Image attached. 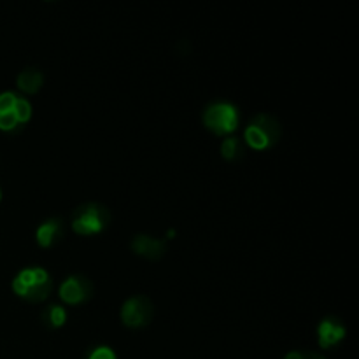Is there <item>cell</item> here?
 Wrapping results in <instances>:
<instances>
[{"mask_svg": "<svg viewBox=\"0 0 359 359\" xmlns=\"http://www.w3.org/2000/svg\"><path fill=\"white\" fill-rule=\"evenodd\" d=\"M53 280L48 270L35 266V269H25L14 277L13 290L18 297L28 302H42L51 293Z\"/></svg>", "mask_w": 359, "mask_h": 359, "instance_id": "1", "label": "cell"}, {"mask_svg": "<svg viewBox=\"0 0 359 359\" xmlns=\"http://www.w3.org/2000/svg\"><path fill=\"white\" fill-rule=\"evenodd\" d=\"M245 142L256 151L269 149L279 140L280 126L276 118L269 114H258L245 128Z\"/></svg>", "mask_w": 359, "mask_h": 359, "instance_id": "2", "label": "cell"}, {"mask_svg": "<svg viewBox=\"0 0 359 359\" xmlns=\"http://www.w3.org/2000/svg\"><path fill=\"white\" fill-rule=\"evenodd\" d=\"M109 210L98 203H84L74 210L72 228L76 233L84 235H97L109 224Z\"/></svg>", "mask_w": 359, "mask_h": 359, "instance_id": "3", "label": "cell"}, {"mask_svg": "<svg viewBox=\"0 0 359 359\" xmlns=\"http://www.w3.org/2000/svg\"><path fill=\"white\" fill-rule=\"evenodd\" d=\"M238 121H241V118H238L237 107L233 104H228V102L210 104L203 112V123L216 135L233 133L237 130Z\"/></svg>", "mask_w": 359, "mask_h": 359, "instance_id": "4", "label": "cell"}, {"mask_svg": "<svg viewBox=\"0 0 359 359\" xmlns=\"http://www.w3.org/2000/svg\"><path fill=\"white\" fill-rule=\"evenodd\" d=\"M153 318V305L146 297H132L123 304L121 319L128 328H142Z\"/></svg>", "mask_w": 359, "mask_h": 359, "instance_id": "5", "label": "cell"}, {"mask_svg": "<svg viewBox=\"0 0 359 359\" xmlns=\"http://www.w3.org/2000/svg\"><path fill=\"white\" fill-rule=\"evenodd\" d=\"M93 293L91 283L83 276H70L60 286V298L69 305H79Z\"/></svg>", "mask_w": 359, "mask_h": 359, "instance_id": "6", "label": "cell"}, {"mask_svg": "<svg viewBox=\"0 0 359 359\" xmlns=\"http://www.w3.org/2000/svg\"><path fill=\"white\" fill-rule=\"evenodd\" d=\"M346 335H347L346 326L335 318L325 319L318 328V340H319V346H321L323 349L335 347L337 344H340L344 339H346Z\"/></svg>", "mask_w": 359, "mask_h": 359, "instance_id": "7", "label": "cell"}, {"mask_svg": "<svg viewBox=\"0 0 359 359\" xmlns=\"http://www.w3.org/2000/svg\"><path fill=\"white\" fill-rule=\"evenodd\" d=\"M132 249L135 255L144 256L147 259H160L165 255V242L158 241L154 237H147V235H137L132 241Z\"/></svg>", "mask_w": 359, "mask_h": 359, "instance_id": "8", "label": "cell"}, {"mask_svg": "<svg viewBox=\"0 0 359 359\" xmlns=\"http://www.w3.org/2000/svg\"><path fill=\"white\" fill-rule=\"evenodd\" d=\"M63 226L60 219H48L37 228V233H35V238H37L39 245L41 248H51L58 242V238L62 237Z\"/></svg>", "mask_w": 359, "mask_h": 359, "instance_id": "9", "label": "cell"}, {"mask_svg": "<svg viewBox=\"0 0 359 359\" xmlns=\"http://www.w3.org/2000/svg\"><path fill=\"white\" fill-rule=\"evenodd\" d=\"M18 88H20L23 93H37L41 90L42 83H44V76L41 74V70L37 69H27L23 72H20L18 76Z\"/></svg>", "mask_w": 359, "mask_h": 359, "instance_id": "10", "label": "cell"}, {"mask_svg": "<svg viewBox=\"0 0 359 359\" xmlns=\"http://www.w3.org/2000/svg\"><path fill=\"white\" fill-rule=\"evenodd\" d=\"M221 153H223V158L228 161H237L238 158L242 156L244 149H242L241 140L235 139V137H228L226 140H223L221 144Z\"/></svg>", "mask_w": 359, "mask_h": 359, "instance_id": "11", "label": "cell"}, {"mask_svg": "<svg viewBox=\"0 0 359 359\" xmlns=\"http://www.w3.org/2000/svg\"><path fill=\"white\" fill-rule=\"evenodd\" d=\"M44 323H48L49 328H62L67 323V312L65 309L60 305H51L48 311L44 312Z\"/></svg>", "mask_w": 359, "mask_h": 359, "instance_id": "12", "label": "cell"}, {"mask_svg": "<svg viewBox=\"0 0 359 359\" xmlns=\"http://www.w3.org/2000/svg\"><path fill=\"white\" fill-rule=\"evenodd\" d=\"M14 118L18 119V123L20 125H25V123L28 121V119L32 118V105L30 102L27 100V98H18L16 105H14V111H13Z\"/></svg>", "mask_w": 359, "mask_h": 359, "instance_id": "13", "label": "cell"}, {"mask_svg": "<svg viewBox=\"0 0 359 359\" xmlns=\"http://www.w3.org/2000/svg\"><path fill=\"white\" fill-rule=\"evenodd\" d=\"M18 95L13 91H4L0 93V114H9L14 111V105L18 102Z\"/></svg>", "mask_w": 359, "mask_h": 359, "instance_id": "14", "label": "cell"}, {"mask_svg": "<svg viewBox=\"0 0 359 359\" xmlns=\"http://www.w3.org/2000/svg\"><path fill=\"white\" fill-rule=\"evenodd\" d=\"M88 359H118V356H116V353L111 349V347L100 346V347H95V349L91 351Z\"/></svg>", "mask_w": 359, "mask_h": 359, "instance_id": "15", "label": "cell"}, {"mask_svg": "<svg viewBox=\"0 0 359 359\" xmlns=\"http://www.w3.org/2000/svg\"><path fill=\"white\" fill-rule=\"evenodd\" d=\"M18 126H20V123L14 118L13 112H9V114H0V130L2 132H14Z\"/></svg>", "mask_w": 359, "mask_h": 359, "instance_id": "16", "label": "cell"}, {"mask_svg": "<svg viewBox=\"0 0 359 359\" xmlns=\"http://www.w3.org/2000/svg\"><path fill=\"white\" fill-rule=\"evenodd\" d=\"M284 359H326V358H323L321 354H316V353H300V351H293V353L287 354Z\"/></svg>", "mask_w": 359, "mask_h": 359, "instance_id": "17", "label": "cell"}, {"mask_svg": "<svg viewBox=\"0 0 359 359\" xmlns=\"http://www.w3.org/2000/svg\"><path fill=\"white\" fill-rule=\"evenodd\" d=\"M0 200H2V189H0Z\"/></svg>", "mask_w": 359, "mask_h": 359, "instance_id": "18", "label": "cell"}]
</instances>
